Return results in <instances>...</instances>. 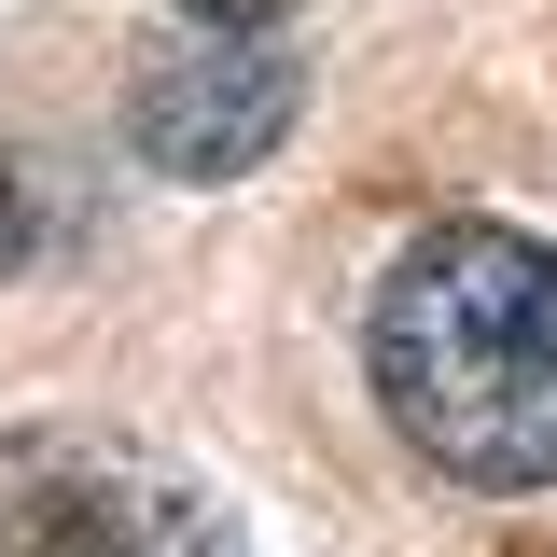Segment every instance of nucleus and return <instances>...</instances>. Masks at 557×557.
Listing matches in <instances>:
<instances>
[{
  "mask_svg": "<svg viewBox=\"0 0 557 557\" xmlns=\"http://www.w3.org/2000/svg\"><path fill=\"white\" fill-rule=\"evenodd\" d=\"M196 28H265V14H293V0H182Z\"/></svg>",
  "mask_w": 557,
  "mask_h": 557,
  "instance_id": "nucleus-4",
  "label": "nucleus"
},
{
  "mask_svg": "<svg viewBox=\"0 0 557 557\" xmlns=\"http://www.w3.org/2000/svg\"><path fill=\"white\" fill-rule=\"evenodd\" d=\"M0 557H237V516L139 432L28 418L0 432Z\"/></svg>",
  "mask_w": 557,
  "mask_h": 557,
  "instance_id": "nucleus-2",
  "label": "nucleus"
},
{
  "mask_svg": "<svg viewBox=\"0 0 557 557\" xmlns=\"http://www.w3.org/2000/svg\"><path fill=\"white\" fill-rule=\"evenodd\" d=\"M293 57H265L251 28L237 42H209V57H168L153 84L126 98V139L139 168H168V182H237V168H265L278 139H293Z\"/></svg>",
  "mask_w": 557,
  "mask_h": 557,
  "instance_id": "nucleus-3",
  "label": "nucleus"
},
{
  "mask_svg": "<svg viewBox=\"0 0 557 557\" xmlns=\"http://www.w3.org/2000/svg\"><path fill=\"white\" fill-rule=\"evenodd\" d=\"M376 405L446 487H557V251L516 223H432L362 307Z\"/></svg>",
  "mask_w": 557,
  "mask_h": 557,
  "instance_id": "nucleus-1",
  "label": "nucleus"
}]
</instances>
